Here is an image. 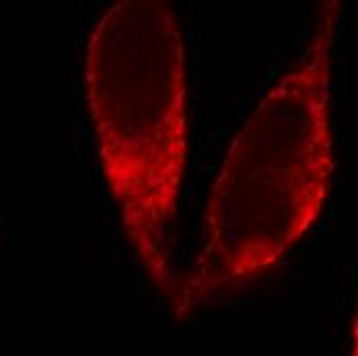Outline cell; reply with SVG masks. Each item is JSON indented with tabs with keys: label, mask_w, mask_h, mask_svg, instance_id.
Instances as JSON below:
<instances>
[{
	"label": "cell",
	"mask_w": 358,
	"mask_h": 356,
	"mask_svg": "<svg viewBox=\"0 0 358 356\" xmlns=\"http://www.w3.org/2000/svg\"><path fill=\"white\" fill-rule=\"evenodd\" d=\"M331 21L253 107L210 187L200 245L171 305H196L272 272L315 225L336 169Z\"/></svg>",
	"instance_id": "1"
},
{
	"label": "cell",
	"mask_w": 358,
	"mask_h": 356,
	"mask_svg": "<svg viewBox=\"0 0 358 356\" xmlns=\"http://www.w3.org/2000/svg\"><path fill=\"white\" fill-rule=\"evenodd\" d=\"M87 95L109 192L144 278L169 301L189 157V60L165 0L111 4L87 43Z\"/></svg>",
	"instance_id": "2"
},
{
	"label": "cell",
	"mask_w": 358,
	"mask_h": 356,
	"mask_svg": "<svg viewBox=\"0 0 358 356\" xmlns=\"http://www.w3.org/2000/svg\"><path fill=\"white\" fill-rule=\"evenodd\" d=\"M355 356H358V313H357V329H355Z\"/></svg>",
	"instance_id": "3"
}]
</instances>
